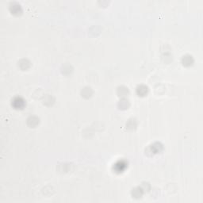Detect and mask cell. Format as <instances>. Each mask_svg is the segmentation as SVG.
Wrapping results in <instances>:
<instances>
[{
  "label": "cell",
  "instance_id": "cell-1",
  "mask_svg": "<svg viewBox=\"0 0 203 203\" xmlns=\"http://www.w3.org/2000/svg\"><path fill=\"white\" fill-rule=\"evenodd\" d=\"M12 106H14L15 109H22L25 106V102L22 98H15L12 101Z\"/></svg>",
  "mask_w": 203,
  "mask_h": 203
}]
</instances>
